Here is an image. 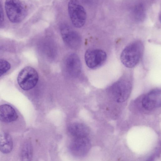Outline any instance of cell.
Returning <instances> with one entry per match:
<instances>
[{
    "label": "cell",
    "mask_w": 161,
    "mask_h": 161,
    "mask_svg": "<svg viewBox=\"0 0 161 161\" xmlns=\"http://www.w3.org/2000/svg\"><path fill=\"white\" fill-rule=\"evenodd\" d=\"M38 80L36 70L30 66L23 69L19 72L17 81L20 87L24 90H28L34 87Z\"/></svg>",
    "instance_id": "5b68a950"
},
{
    "label": "cell",
    "mask_w": 161,
    "mask_h": 161,
    "mask_svg": "<svg viewBox=\"0 0 161 161\" xmlns=\"http://www.w3.org/2000/svg\"><path fill=\"white\" fill-rule=\"evenodd\" d=\"M107 59V54L103 50L99 49L87 50L85 54V60L87 66L94 69L102 66Z\"/></svg>",
    "instance_id": "8992f818"
},
{
    "label": "cell",
    "mask_w": 161,
    "mask_h": 161,
    "mask_svg": "<svg viewBox=\"0 0 161 161\" xmlns=\"http://www.w3.org/2000/svg\"><path fill=\"white\" fill-rule=\"evenodd\" d=\"M4 20V16L2 5L0 2V26L3 23Z\"/></svg>",
    "instance_id": "2e32d148"
},
{
    "label": "cell",
    "mask_w": 161,
    "mask_h": 161,
    "mask_svg": "<svg viewBox=\"0 0 161 161\" xmlns=\"http://www.w3.org/2000/svg\"><path fill=\"white\" fill-rule=\"evenodd\" d=\"M91 146V142L87 136L74 138L70 143L69 149L74 155L81 156L88 153Z\"/></svg>",
    "instance_id": "52a82bcc"
},
{
    "label": "cell",
    "mask_w": 161,
    "mask_h": 161,
    "mask_svg": "<svg viewBox=\"0 0 161 161\" xmlns=\"http://www.w3.org/2000/svg\"><path fill=\"white\" fill-rule=\"evenodd\" d=\"M68 12L74 26L80 28L85 24L86 19V11L78 0H70L68 4Z\"/></svg>",
    "instance_id": "277c9868"
},
{
    "label": "cell",
    "mask_w": 161,
    "mask_h": 161,
    "mask_svg": "<svg viewBox=\"0 0 161 161\" xmlns=\"http://www.w3.org/2000/svg\"><path fill=\"white\" fill-rule=\"evenodd\" d=\"M13 142L10 135L5 132L0 133V151L7 154L10 153L13 149Z\"/></svg>",
    "instance_id": "4fadbf2b"
},
{
    "label": "cell",
    "mask_w": 161,
    "mask_h": 161,
    "mask_svg": "<svg viewBox=\"0 0 161 161\" xmlns=\"http://www.w3.org/2000/svg\"><path fill=\"white\" fill-rule=\"evenodd\" d=\"M32 148L29 143H25L21 152V157L23 160H29L31 158Z\"/></svg>",
    "instance_id": "5bb4252c"
},
{
    "label": "cell",
    "mask_w": 161,
    "mask_h": 161,
    "mask_svg": "<svg viewBox=\"0 0 161 161\" xmlns=\"http://www.w3.org/2000/svg\"><path fill=\"white\" fill-rule=\"evenodd\" d=\"M144 46L142 42L136 40L127 45L123 50L120 59L123 64L128 68L136 66L142 55Z\"/></svg>",
    "instance_id": "7a4b0ae2"
},
{
    "label": "cell",
    "mask_w": 161,
    "mask_h": 161,
    "mask_svg": "<svg viewBox=\"0 0 161 161\" xmlns=\"http://www.w3.org/2000/svg\"><path fill=\"white\" fill-rule=\"evenodd\" d=\"M11 65L7 61L0 58V77L10 69Z\"/></svg>",
    "instance_id": "9a60e30c"
},
{
    "label": "cell",
    "mask_w": 161,
    "mask_h": 161,
    "mask_svg": "<svg viewBox=\"0 0 161 161\" xmlns=\"http://www.w3.org/2000/svg\"><path fill=\"white\" fill-rule=\"evenodd\" d=\"M5 8L7 17L13 23L21 22L26 15V8L20 0H6Z\"/></svg>",
    "instance_id": "3957f363"
},
{
    "label": "cell",
    "mask_w": 161,
    "mask_h": 161,
    "mask_svg": "<svg viewBox=\"0 0 161 161\" xmlns=\"http://www.w3.org/2000/svg\"><path fill=\"white\" fill-rule=\"evenodd\" d=\"M68 131L74 138L86 137L89 133L88 127L80 123H74L70 125L68 127Z\"/></svg>",
    "instance_id": "7c38bea8"
},
{
    "label": "cell",
    "mask_w": 161,
    "mask_h": 161,
    "mask_svg": "<svg viewBox=\"0 0 161 161\" xmlns=\"http://www.w3.org/2000/svg\"><path fill=\"white\" fill-rule=\"evenodd\" d=\"M66 69L71 76L77 77L81 71V64L78 56L74 53L68 55L65 61Z\"/></svg>",
    "instance_id": "30bf717a"
},
{
    "label": "cell",
    "mask_w": 161,
    "mask_h": 161,
    "mask_svg": "<svg viewBox=\"0 0 161 161\" xmlns=\"http://www.w3.org/2000/svg\"><path fill=\"white\" fill-rule=\"evenodd\" d=\"M161 102V90L158 89L150 91L142 97L141 101L143 107L149 111L160 107Z\"/></svg>",
    "instance_id": "9c48e42d"
},
{
    "label": "cell",
    "mask_w": 161,
    "mask_h": 161,
    "mask_svg": "<svg viewBox=\"0 0 161 161\" xmlns=\"http://www.w3.org/2000/svg\"><path fill=\"white\" fill-rule=\"evenodd\" d=\"M18 115L15 110L8 104L0 106V120L3 122L9 123L16 120Z\"/></svg>",
    "instance_id": "8fae6325"
},
{
    "label": "cell",
    "mask_w": 161,
    "mask_h": 161,
    "mask_svg": "<svg viewBox=\"0 0 161 161\" xmlns=\"http://www.w3.org/2000/svg\"><path fill=\"white\" fill-rule=\"evenodd\" d=\"M132 89V83L129 77L123 76L107 88L109 97L117 103H123L130 96Z\"/></svg>",
    "instance_id": "6da1fadb"
},
{
    "label": "cell",
    "mask_w": 161,
    "mask_h": 161,
    "mask_svg": "<svg viewBox=\"0 0 161 161\" xmlns=\"http://www.w3.org/2000/svg\"><path fill=\"white\" fill-rule=\"evenodd\" d=\"M60 30L63 39L67 45L74 48H77L80 46L81 38L76 31L65 24L61 25Z\"/></svg>",
    "instance_id": "ba28073f"
}]
</instances>
